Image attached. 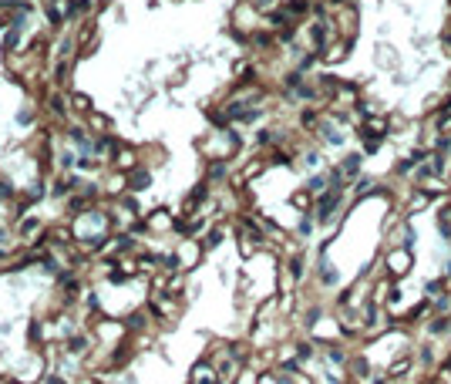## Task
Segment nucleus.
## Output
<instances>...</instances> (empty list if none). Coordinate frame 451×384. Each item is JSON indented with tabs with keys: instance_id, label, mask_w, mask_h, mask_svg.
Instances as JSON below:
<instances>
[{
	"instance_id": "nucleus-1",
	"label": "nucleus",
	"mask_w": 451,
	"mask_h": 384,
	"mask_svg": "<svg viewBox=\"0 0 451 384\" xmlns=\"http://www.w3.org/2000/svg\"><path fill=\"white\" fill-rule=\"evenodd\" d=\"M384 266H387V273L391 276H408L411 273V266H414V253L408 246H391L387 249V256H384Z\"/></svg>"
},
{
	"instance_id": "nucleus-9",
	"label": "nucleus",
	"mask_w": 451,
	"mask_h": 384,
	"mask_svg": "<svg viewBox=\"0 0 451 384\" xmlns=\"http://www.w3.org/2000/svg\"><path fill=\"white\" fill-rule=\"evenodd\" d=\"M142 185H148V172H145V168H131V182H128V189H142Z\"/></svg>"
},
{
	"instance_id": "nucleus-4",
	"label": "nucleus",
	"mask_w": 451,
	"mask_h": 384,
	"mask_svg": "<svg viewBox=\"0 0 451 384\" xmlns=\"http://www.w3.org/2000/svg\"><path fill=\"white\" fill-rule=\"evenodd\" d=\"M347 51H350V40H337V37H333L330 48L323 51V61H327V64H340L347 57Z\"/></svg>"
},
{
	"instance_id": "nucleus-13",
	"label": "nucleus",
	"mask_w": 451,
	"mask_h": 384,
	"mask_svg": "<svg viewBox=\"0 0 451 384\" xmlns=\"http://www.w3.org/2000/svg\"><path fill=\"white\" fill-rule=\"evenodd\" d=\"M0 240H4V229H0Z\"/></svg>"
},
{
	"instance_id": "nucleus-12",
	"label": "nucleus",
	"mask_w": 451,
	"mask_h": 384,
	"mask_svg": "<svg viewBox=\"0 0 451 384\" xmlns=\"http://www.w3.org/2000/svg\"><path fill=\"white\" fill-rule=\"evenodd\" d=\"M20 232H24L27 240H31L34 232H40V219H34V216H27V223H20Z\"/></svg>"
},
{
	"instance_id": "nucleus-10",
	"label": "nucleus",
	"mask_w": 451,
	"mask_h": 384,
	"mask_svg": "<svg viewBox=\"0 0 451 384\" xmlns=\"http://www.w3.org/2000/svg\"><path fill=\"white\" fill-rule=\"evenodd\" d=\"M427 202H431V192H421V196H411L408 209H411V212H418V209H427Z\"/></svg>"
},
{
	"instance_id": "nucleus-3",
	"label": "nucleus",
	"mask_w": 451,
	"mask_h": 384,
	"mask_svg": "<svg viewBox=\"0 0 451 384\" xmlns=\"http://www.w3.org/2000/svg\"><path fill=\"white\" fill-rule=\"evenodd\" d=\"M145 226H148V232H172V229H175V219L159 209V212H152V216L145 219Z\"/></svg>"
},
{
	"instance_id": "nucleus-8",
	"label": "nucleus",
	"mask_w": 451,
	"mask_h": 384,
	"mask_svg": "<svg viewBox=\"0 0 451 384\" xmlns=\"http://www.w3.org/2000/svg\"><path fill=\"white\" fill-rule=\"evenodd\" d=\"M360 142H364V152H367V155H374V152H380L384 138H380V135H367V132H360Z\"/></svg>"
},
{
	"instance_id": "nucleus-5",
	"label": "nucleus",
	"mask_w": 451,
	"mask_h": 384,
	"mask_svg": "<svg viewBox=\"0 0 451 384\" xmlns=\"http://www.w3.org/2000/svg\"><path fill=\"white\" fill-rule=\"evenodd\" d=\"M175 260H178V270H189V266L199 260V246H195V243H182L178 253H175Z\"/></svg>"
},
{
	"instance_id": "nucleus-2",
	"label": "nucleus",
	"mask_w": 451,
	"mask_h": 384,
	"mask_svg": "<svg viewBox=\"0 0 451 384\" xmlns=\"http://www.w3.org/2000/svg\"><path fill=\"white\" fill-rule=\"evenodd\" d=\"M111 159H115V168H121V172H131V168H138V152H135V148H128V145H121Z\"/></svg>"
},
{
	"instance_id": "nucleus-11",
	"label": "nucleus",
	"mask_w": 451,
	"mask_h": 384,
	"mask_svg": "<svg viewBox=\"0 0 451 384\" xmlns=\"http://www.w3.org/2000/svg\"><path fill=\"white\" fill-rule=\"evenodd\" d=\"M88 128H95V132H108V118H105V115H95V112H91L88 115Z\"/></svg>"
},
{
	"instance_id": "nucleus-7",
	"label": "nucleus",
	"mask_w": 451,
	"mask_h": 384,
	"mask_svg": "<svg viewBox=\"0 0 451 384\" xmlns=\"http://www.w3.org/2000/svg\"><path fill=\"white\" fill-rule=\"evenodd\" d=\"M67 104H71V112L91 115V98H84V95H67Z\"/></svg>"
},
{
	"instance_id": "nucleus-6",
	"label": "nucleus",
	"mask_w": 451,
	"mask_h": 384,
	"mask_svg": "<svg viewBox=\"0 0 451 384\" xmlns=\"http://www.w3.org/2000/svg\"><path fill=\"white\" fill-rule=\"evenodd\" d=\"M337 168H340V176H344V179H357V176H360V155H347Z\"/></svg>"
}]
</instances>
